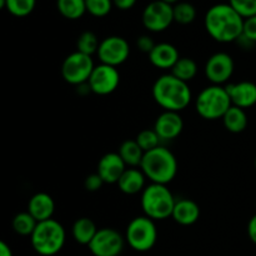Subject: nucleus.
Returning <instances> with one entry per match:
<instances>
[{
    "label": "nucleus",
    "mask_w": 256,
    "mask_h": 256,
    "mask_svg": "<svg viewBox=\"0 0 256 256\" xmlns=\"http://www.w3.org/2000/svg\"><path fill=\"white\" fill-rule=\"evenodd\" d=\"M226 88L232 105L242 109L254 106L256 104V84L252 82H239L229 84Z\"/></svg>",
    "instance_id": "16"
},
{
    "label": "nucleus",
    "mask_w": 256,
    "mask_h": 256,
    "mask_svg": "<svg viewBox=\"0 0 256 256\" xmlns=\"http://www.w3.org/2000/svg\"><path fill=\"white\" fill-rule=\"evenodd\" d=\"M66 232L58 220L49 219L38 222L30 236L32 249L42 256H54L64 248Z\"/></svg>",
    "instance_id": "5"
},
{
    "label": "nucleus",
    "mask_w": 256,
    "mask_h": 256,
    "mask_svg": "<svg viewBox=\"0 0 256 256\" xmlns=\"http://www.w3.org/2000/svg\"><path fill=\"white\" fill-rule=\"evenodd\" d=\"M118 154L122 156L126 166L138 168L140 166L144 158V150L139 146L136 140H125L119 146Z\"/></svg>",
    "instance_id": "23"
},
{
    "label": "nucleus",
    "mask_w": 256,
    "mask_h": 256,
    "mask_svg": "<svg viewBox=\"0 0 256 256\" xmlns=\"http://www.w3.org/2000/svg\"><path fill=\"white\" fill-rule=\"evenodd\" d=\"M184 129V122L179 112H162L156 118L154 130L162 140H174L182 134Z\"/></svg>",
    "instance_id": "15"
},
{
    "label": "nucleus",
    "mask_w": 256,
    "mask_h": 256,
    "mask_svg": "<svg viewBox=\"0 0 256 256\" xmlns=\"http://www.w3.org/2000/svg\"><path fill=\"white\" fill-rule=\"evenodd\" d=\"M229 4L244 19L256 15V0H229Z\"/></svg>",
    "instance_id": "32"
},
{
    "label": "nucleus",
    "mask_w": 256,
    "mask_h": 256,
    "mask_svg": "<svg viewBox=\"0 0 256 256\" xmlns=\"http://www.w3.org/2000/svg\"><path fill=\"white\" fill-rule=\"evenodd\" d=\"M96 55L102 64L118 68L119 65L124 64L129 58V42L124 38L118 36V35L108 36L100 42V46Z\"/></svg>",
    "instance_id": "11"
},
{
    "label": "nucleus",
    "mask_w": 256,
    "mask_h": 256,
    "mask_svg": "<svg viewBox=\"0 0 256 256\" xmlns=\"http://www.w3.org/2000/svg\"><path fill=\"white\" fill-rule=\"evenodd\" d=\"M136 2L138 0H112V4L120 10H129L136 4Z\"/></svg>",
    "instance_id": "36"
},
{
    "label": "nucleus",
    "mask_w": 256,
    "mask_h": 256,
    "mask_svg": "<svg viewBox=\"0 0 256 256\" xmlns=\"http://www.w3.org/2000/svg\"><path fill=\"white\" fill-rule=\"evenodd\" d=\"M28 212L38 222L52 219L55 212L54 199L46 192H36L28 202Z\"/></svg>",
    "instance_id": "17"
},
{
    "label": "nucleus",
    "mask_w": 256,
    "mask_h": 256,
    "mask_svg": "<svg viewBox=\"0 0 256 256\" xmlns=\"http://www.w3.org/2000/svg\"><path fill=\"white\" fill-rule=\"evenodd\" d=\"M0 256H12V248L5 242H0Z\"/></svg>",
    "instance_id": "38"
},
{
    "label": "nucleus",
    "mask_w": 256,
    "mask_h": 256,
    "mask_svg": "<svg viewBox=\"0 0 256 256\" xmlns=\"http://www.w3.org/2000/svg\"><path fill=\"white\" fill-rule=\"evenodd\" d=\"M145 176L142 169L138 168H128L122 175V178L118 182V188L122 192L126 195H135L144 192L145 186Z\"/></svg>",
    "instance_id": "19"
},
{
    "label": "nucleus",
    "mask_w": 256,
    "mask_h": 256,
    "mask_svg": "<svg viewBox=\"0 0 256 256\" xmlns=\"http://www.w3.org/2000/svg\"><path fill=\"white\" fill-rule=\"evenodd\" d=\"M86 12L95 18H104L110 14L112 6V0H85Z\"/></svg>",
    "instance_id": "31"
},
{
    "label": "nucleus",
    "mask_w": 256,
    "mask_h": 256,
    "mask_svg": "<svg viewBox=\"0 0 256 256\" xmlns=\"http://www.w3.org/2000/svg\"><path fill=\"white\" fill-rule=\"evenodd\" d=\"M126 169V164L118 152H108L99 160L96 172L105 184H118Z\"/></svg>",
    "instance_id": "14"
},
{
    "label": "nucleus",
    "mask_w": 256,
    "mask_h": 256,
    "mask_svg": "<svg viewBox=\"0 0 256 256\" xmlns=\"http://www.w3.org/2000/svg\"><path fill=\"white\" fill-rule=\"evenodd\" d=\"M180 59L179 52L170 42H160L155 45L149 54V60L158 69H172L178 60Z\"/></svg>",
    "instance_id": "18"
},
{
    "label": "nucleus",
    "mask_w": 256,
    "mask_h": 256,
    "mask_svg": "<svg viewBox=\"0 0 256 256\" xmlns=\"http://www.w3.org/2000/svg\"><path fill=\"white\" fill-rule=\"evenodd\" d=\"M104 184H105L104 180L102 179V176H100L98 172L88 175L86 179H85V182H84L85 189L90 192H98V190H100Z\"/></svg>",
    "instance_id": "33"
},
{
    "label": "nucleus",
    "mask_w": 256,
    "mask_h": 256,
    "mask_svg": "<svg viewBox=\"0 0 256 256\" xmlns=\"http://www.w3.org/2000/svg\"><path fill=\"white\" fill-rule=\"evenodd\" d=\"M152 98L164 112H180L192 102V90L188 82L178 79L170 72L155 80Z\"/></svg>",
    "instance_id": "2"
},
{
    "label": "nucleus",
    "mask_w": 256,
    "mask_h": 256,
    "mask_svg": "<svg viewBox=\"0 0 256 256\" xmlns=\"http://www.w3.org/2000/svg\"><path fill=\"white\" fill-rule=\"evenodd\" d=\"M235 62L228 52H215L205 64V76L212 85H222L232 76Z\"/></svg>",
    "instance_id": "13"
},
{
    "label": "nucleus",
    "mask_w": 256,
    "mask_h": 256,
    "mask_svg": "<svg viewBox=\"0 0 256 256\" xmlns=\"http://www.w3.org/2000/svg\"><path fill=\"white\" fill-rule=\"evenodd\" d=\"M88 84L94 94L102 95V96L112 94L120 84L119 70L115 66L100 62L99 65H95Z\"/></svg>",
    "instance_id": "12"
},
{
    "label": "nucleus",
    "mask_w": 256,
    "mask_h": 256,
    "mask_svg": "<svg viewBox=\"0 0 256 256\" xmlns=\"http://www.w3.org/2000/svg\"><path fill=\"white\" fill-rule=\"evenodd\" d=\"M174 10V22L178 24H192L196 18V9L192 4L188 2H179L172 5Z\"/></svg>",
    "instance_id": "28"
},
{
    "label": "nucleus",
    "mask_w": 256,
    "mask_h": 256,
    "mask_svg": "<svg viewBox=\"0 0 256 256\" xmlns=\"http://www.w3.org/2000/svg\"><path fill=\"white\" fill-rule=\"evenodd\" d=\"M95 64L92 58L80 52H74L68 55L62 65V79L68 84L79 85L89 82V78L94 70Z\"/></svg>",
    "instance_id": "8"
},
{
    "label": "nucleus",
    "mask_w": 256,
    "mask_h": 256,
    "mask_svg": "<svg viewBox=\"0 0 256 256\" xmlns=\"http://www.w3.org/2000/svg\"><path fill=\"white\" fill-rule=\"evenodd\" d=\"M126 240L118 230L112 228H102L98 230L96 235L88 248L94 256H119Z\"/></svg>",
    "instance_id": "10"
},
{
    "label": "nucleus",
    "mask_w": 256,
    "mask_h": 256,
    "mask_svg": "<svg viewBox=\"0 0 256 256\" xmlns=\"http://www.w3.org/2000/svg\"><path fill=\"white\" fill-rule=\"evenodd\" d=\"M255 169H256V158H255Z\"/></svg>",
    "instance_id": "41"
},
{
    "label": "nucleus",
    "mask_w": 256,
    "mask_h": 256,
    "mask_svg": "<svg viewBox=\"0 0 256 256\" xmlns=\"http://www.w3.org/2000/svg\"><path fill=\"white\" fill-rule=\"evenodd\" d=\"M155 42L152 40V38H150L149 35H142L136 39V48L142 52H146L148 55L152 52V50L155 48Z\"/></svg>",
    "instance_id": "35"
},
{
    "label": "nucleus",
    "mask_w": 256,
    "mask_h": 256,
    "mask_svg": "<svg viewBox=\"0 0 256 256\" xmlns=\"http://www.w3.org/2000/svg\"><path fill=\"white\" fill-rule=\"evenodd\" d=\"M125 240L135 252H145L152 250L158 240V229L155 222L145 215L134 218L128 225Z\"/></svg>",
    "instance_id": "7"
},
{
    "label": "nucleus",
    "mask_w": 256,
    "mask_h": 256,
    "mask_svg": "<svg viewBox=\"0 0 256 256\" xmlns=\"http://www.w3.org/2000/svg\"><path fill=\"white\" fill-rule=\"evenodd\" d=\"M232 106L226 88L210 85L199 92L195 100L196 112L205 120L222 119L225 112Z\"/></svg>",
    "instance_id": "6"
},
{
    "label": "nucleus",
    "mask_w": 256,
    "mask_h": 256,
    "mask_svg": "<svg viewBox=\"0 0 256 256\" xmlns=\"http://www.w3.org/2000/svg\"><path fill=\"white\" fill-rule=\"evenodd\" d=\"M58 12L69 20H78L86 12L85 0H56Z\"/></svg>",
    "instance_id": "24"
},
{
    "label": "nucleus",
    "mask_w": 256,
    "mask_h": 256,
    "mask_svg": "<svg viewBox=\"0 0 256 256\" xmlns=\"http://www.w3.org/2000/svg\"><path fill=\"white\" fill-rule=\"evenodd\" d=\"M136 142L139 144V146L144 150V152H150L152 149H156L158 146H160V142L162 139L159 138V135L156 134L154 129H145L142 132H140L136 135Z\"/></svg>",
    "instance_id": "30"
},
{
    "label": "nucleus",
    "mask_w": 256,
    "mask_h": 256,
    "mask_svg": "<svg viewBox=\"0 0 256 256\" xmlns=\"http://www.w3.org/2000/svg\"><path fill=\"white\" fill-rule=\"evenodd\" d=\"M172 218L179 225H182V226H190V225L195 224V222L199 220V205L190 199L176 200Z\"/></svg>",
    "instance_id": "20"
},
{
    "label": "nucleus",
    "mask_w": 256,
    "mask_h": 256,
    "mask_svg": "<svg viewBox=\"0 0 256 256\" xmlns=\"http://www.w3.org/2000/svg\"><path fill=\"white\" fill-rule=\"evenodd\" d=\"M142 19V24L149 32H164L174 22L172 5L162 0H154L145 6Z\"/></svg>",
    "instance_id": "9"
},
{
    "label": "nucleus",
    "mask_w": 256,
    "mask_h": 256,
    "mask_svg": "<svg viewBox=\"0 0 256 256\" xmlns=\"http://www.w3.org/2000/svg\"><path fill=\"white\" fill-rule=\"evenodd\" d=\"M222 122L228 132H232V134H239L246 129L248 115L244 109L232 105L222 116Z\"/></svg>",
    "instance_id": "22"
},
{
    "label": "nucleus",
    "mask_w": 256,
    "mask_h": 256,
    "mask_svg": "<svg viewBox=\"0 0 256 256\" xmlns=\"http://www.w3.org/2000/svg\"><path fill=\"white\" fill-rule=\"evenodd\" d=\"M248 235H249L250 240L256 245V215L250 219L249 224H248Z\"/></svg>",
    "instance_id": "37"
},
{
    "label": "nucleus",
    "mask_w": 256,
    "mask_h": 256,
    "mask_svg": "<svg viewBox=\"0 0 256 256\" xmlns=\"http://www.w3.org/2000/svg\"><path fill=\"white\" fill-rule=\"evenodd\" d=\"M140 169L146 179L154 184L168 185L178 174V160L175 155L165 146H158L145 152Z\"/></svg>",
    "instance_id": "3"
},
{
    "label": "nucleus",
    "mask_w": 256,
    "mask_h": 256,
    "mask_svg": "<svg viewBox=\"0 0 256 256\" xmlns=\"http://www.w3.org/2000/svg\"><path fill=\"white\" fill-rule=\"evenodd\" d=\"M99 46H100L99 39H98L96 35H95L92 32H90V30L82 32L76 40V52H82V54H86L89 55V56H92L94 54H98Z\"/></svg>",
    "instance_id": "27"
},
{
    "label": "nucleus",
    "mask_w": 256,
    "mask_h": 256,
    "mask_svg": "<svg viewBox=\"0 0 256 256\" xmlns=\"http://www.w3.org/2000/svg\"><path fill=\"white\" fill-rule=\"evenodd\" d=\"M242 35L250 42L256 44V15L255 16L248 18L244 20V30H242Z\"/></svg>",
    "instance_id": "34"
},
{
    "label": "nucleus",
    "mask_w": 256,
    "mask_h": 256,
    "mask_svg": "<svg viewBox=\"0 0 256 256\" xmlns=\"http://www.w3.org/2000/svg\"><path fill=\"white\" fill-rule=\"evenodd\" d=\"M162 2H168V4H176V2H179V0H162Z\"/></svg>",
    "instance_id": "39"
},
{
    "label": "nucleus",
    "mask_w": 256,
    "mask_h": 256,
    "mask_svg": "<svg viewBox=\"0 0 256 256\" xmlns=\"http://www.w3.org/2000/svg\"><path fill=\"white\" fill-rule=\"evenodd\" d=\"M175 202L176 200L168 185L154 184V182L145 188L140 199L145 216L150 218L154 222L165 220L172 216Z\"/></svg>",
    "instance_id": "4"
},
{
    "label": "nucleus",
    "mask_w": 256,
    "mask_h": 256,
    "mask_svg": "<svg viewBox=\"0 0 256 256\" xmlns=\"http://www.w3.org/2000/svg\"><path fill=\"white\" fill-rule=\"evenodd\" d=\"M36 5V0H6L5 9L16 18H25L32 14Z\"/></svg>",
    "instance_id": "29"
},
{
    "label": "nucleus",
    "mask_w": 256,
    "mask_h": 256,
    "mask_svg": "<svg viewBox=\"0 0 256 256\" xmlns=\"http://www.w3.org/2000/svg\"><path fill=\"white\" fill-rule=\"evenodd\" d=\"M12 225V229H14V232L18 235H22V236H32L35 228H36L38 222L32 216V214L29 212H25L15 215Z\"/></svg>",
    "instance_id": "26"
},
{
    "label": "nucleus",
    "mask_w": 256,
    "mask_h": 256,
    "mask_svg": "<svg viewBox=\"0 0 256 256\" xmlns=\"http://www.w3.org/2000/svg\"><path fill=\"white\" fill-rule=\"evenodd\" d=\"M95 222L89 218H80L72 225V238L78 244L89 245L98 232Z\"/></svg>",
    "instance_id": "21"
},
{
    "label": "nucleus",
    "mask_w": 256,
    "mask_h": 256,
    "mask_svg": "<svg viewBox=\"0 0 256 256\" xmlns=\"http://www.w3.org/2000/svg\"><path fill=\"white\" fill-rule=\"evenodd\" d=\"M172 74L182 82H189L196 76L198 64L195 62V60L190 59V58H180L176 64L172 66Z\"/></svg>",
    "instance_id": "25"
},
{
    "label": "nucleus",
    "mask_w": 256,
    "mask_h": 256,
    "mask_svg": "<svg viewBox=\"0 0 256 256\" xmlns=\"http://www.w3.org/2000/svg\"><path fill=\"white\" fill-rule=\"evenodd\" d=\"M5 5H6V0H0V8L5 9Z\"/></svg>",
    "instance_id": "40"
},
{
    "label": "nucleus",
    "mask_w": 256,
    "mask_h": 256,
    "mask_svg": "<svg viewBox=\"0 0 256 256\" xmlns=\"http://www.w3.org/2000/svg\"><path fill=\"white\" fill-rule=\"evenodd\" d=\"M244 18L238 14L230 4L212 5L206 12L204 25L208 34L218 42H236L242 35Z\"/></svg>",
    "instance_id": "1"
}]
</instances>
